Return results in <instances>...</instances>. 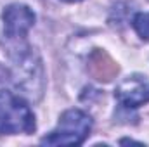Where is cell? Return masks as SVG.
<instances>
[{"mask_svg": "<svg viewBox=\"0 0 149 147\" xmlns=\"http://www.w3.org/2000/svg\"><path fill=\"white\" fill-rule=\"evenodd\" d=\"M35 128V114L28 102L9 90H0V135H28Z\"/></svg>", "mask_w": 149, "mask_h": 147, "instance_id": "6da1fadb", "label": "cell"}, {"mask_svg": "<svg viewBox=\"0 0 149 147\" xmlns=\"http://www.w3.org/2000/svg\"><path fill=\"white\" fill-rule=\"evenodd\" d=\"M92 130V118L80 109H68L59 118L57 128L45 135L43 146H80Z\"/></svg>", "mask_w": 149, "mask_h": 147, "instance_id": "7a4b0ae2", "label": "cell"}, {"mask_svg": "<svg viewBox=\"0 0 149 147\" xmlns=\"http://www.w3.org/2000/svg\"><path fill=\"white\" fill-rule=\"evenodd\" d=\"M3 28L5 35L12 40H21L26 37V33L33 28L35 24V12L23 3H10L5 7L3 14Z\"/></svg>", "mask_w": 149, "mask_h": 147, "instance_id": "3957f363", "label": "cell"}, {"mask_svg": "<svg viewBox=\"0 0 149 147\" xmlns=\"http://www.w3.org/2000/svg\"><path fill=\"white\" fill-rule=\"evenodd\" d=\"M114 97L121 106H125L128 109L141 107L149 102V81L137 74L128 76L116 87Z\"/></svg>", "mask_w": 149, "mask_h": 147, "instance_id": "277c9868", "label": "cell"}, {"mask_svg": "<svg viewBox=\"0 0 149 147\" xmlns=\"http://www.w3.org/2000/svg\"><path fill=\"white\" fill-rule=\"evenodd\" d=\"M132 26L142 40H149V12H139L134 17Z\"/></svg>", "mask_w": 149, "mask_h": 147, "instance_id": "5b68a950", "label": "cell"}, {"mask_svg": "<svg viewBox=\"0 0 149 147\" xmlns=\"http://www.w3.org/2000/svg\"><path fill=\"white\" fill-rule=\"evenodd\" d=\"M120 144H141V142H135V140H128V139H123V140H120ZM142 146V144H141Z\"/></svg>", "mask_w": 149, "mask_h": 147, "instance_id": "8992f818", "label": "cell"}, {"mask_svg": "<svg viewBox=\"0 0 149 147\" xmlns=\"http://www.w3.org/2000/svg\"><path fill=\"white\" fill-rule=\"evenodd\" d=\"M5 74H7V71H5V69H3V68L0 66V81L3 80V76H5Z\"/></svg>", "mask_w": 149, "mask_h": 147, "instance_id": "52a82bcc", "label": "cell"}, {"mask_svg": "<svg viewBox=\"0 0 149 147\" xmlns=\"http://www.w3.org/2000/svg\"><path fill=\"white\" fill-rule=\"evenodd\" d=\"M64 2H78V0H64Z\"/></svg>", "mask_w": 149, "mask_h": 147, "instance_id": "ba28073f", "label": "cell"}]
</instances>
